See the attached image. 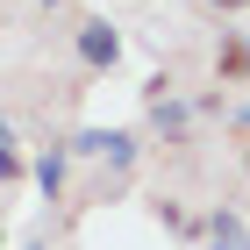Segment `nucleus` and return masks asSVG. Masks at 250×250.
<instances>
[{"mask_svg": "<svg viewBox=\"0 0 250 250\" xmlns=\"http://www.w3.org/2000/svg\"><path fill=\"white\" fill-rule=\"evenodd\" d=\"M29 179H36L43 200H64V186H72V157H64V143H43V150L29 157Z\"/></svg>", "mask_w": 250, "mask_h": 250, "instance_id": "obj_4", "label": "nucleus"}, {"mask_svg": "<svg viewBox=\"0 0 250 250\" xmlns=\"http://www.w3.org/2000/svg\"><path fill=\"white\" fill-rule=\"evenodd\" d=\"M72 43H79V64H86V72H115L122 64V29L107 15H79Z\"/></svg>", "mask_w": 250, "mask_h": 250, "instance_id": "obj_3", "label": "nucleus"}, {"mask_svg": "<svg viewBox=\"0 0 250 250\" xmlns=\"http://www.w3.org/2000/svg\"><path fill=\"white\" fill-rule=\"evenodd\" d=\"M208 7H214V15H243L250 0H208Z\"/></svg>", "mask_w": 250, "mask_h": 250, "instance_id": "obj_9", "label": "nucleus"}, {"mask_svg": "<svg viewBox=\"0 0 250 250\" xmlns=\"http://www.w3.org/2000/svg\"><path fill=\"white\" fill-rule=\"evenodd\" d=\"M243 172H250V157H243Z\"/></svg>", "mask_w": 250, "mask_h": 250, "instance_id": "obj_15", "label": "nucleus"}, {"mask_svg": "<svg viewBox=\"0 0 250 250\" xmlns=\"http://www.w3.org/2000/svg\"><path fill=\"white\" fill-rule=\"evenodd\" d=\"M236 129H250V100H243V107H236Z\"/></svg>", "mask_w": 250, "mask_h": 250, "instance_id": "obj_12", "label": "nucleus"}, {"mask_svg": "<svg viewBox=\"0 0 250 250\" xmlns=\"http://www.w3.org/2000/svg\"><path fill=\"white\" fill-rule=\"evenodd\" d=\"M36 7H64V0H36Z\"/></svg>", "mask_w": 250, "mask_h": 250, "instance_id": "obj_13", "label": "nucleus"}, {"mask_svg": "<svg viewBox=\"0 0 250 250\" xmlns=\"http://www.w3.org/2000/svg\"><path fill=\"white\" fill-rule=\"evenodd\" d=\"M200 236H208V250H250V222L236 208H208L200 214Z\"/></svg>", "mask_w": 250, "mask_h": 250, "instance_id": "obj_5", "label": "nucleus"}, {"mask_svg": "<svg viewBox=\"0 0 250 250\" xmlns=\"http://www.w3.org/2000/svg\"><path fill=\"white\" fill-rule=\"evenodd\" d=\"M15 179H29V157H21V150H0V186H15Z\"/></svg>", "mask_w": 250, "mask_h": 250, "instance_id": "obj_8", "label": "nucleus"}, {"mask_svg": "<svg viewBox=\"0 0 250 250\" xmlns=\"http://www.w3.org/2000/svg\"><path fill=\"white\" fill-rule=\"evenodd\" d=\"M157 222H165V229H179V236H200V222H193L179 200H157Z\"/></svg>", "mask_w": 250, "mask_h": 250, "instance_id": "obj_7", "label": "nucleus"}, {"mask_svg": "<svg viewBox=\"0 0 250 250\" xmlns=\"http://www.w3.org/2000/svg\"><path fill=\"white\" fill-rule=\"evenodd\" d=\"M0 250H7V222H0Z\"/></svg>", "mask_w": 250, "mask_h": 250, "instance_id": "obj_14", "label": "nucleus"}, {"mask_svg": "<svg viewBox=\"0 0 250 250\" xmlns=\"http://www.w3.org/2000/svg\"><path fill=\"white\" fill-rule=\"evenodd\" d=\"M0 150H15V122H7V115H0Z\"/></svg>", "mask_w": 250, "mask_h": 250, "instance_id": "obj_10", "label": "nucleus"}, {"mask_svg": "<svg viewBox=\"0 0 250 250\" xmlns=\"http://www.w3.org/2000/svg\"><path fill=\"white\" fill-rule=\"evenodd\" d=\"M143 107H150V129L165 136V143H186L193 136V100H179L172 72H157L150 86H143Z\"/></svg>", "mask_w": 250, "mask_h": 250, "instance_id": "obj_2", "label": "nucleus"}, {"mask_svg": "<svg viewBox=\"0 0 250 250\" xmlns=\"http://www.w3.org/2000/svg\"><path fill=\"white\" fill-rule=\"evenodd\" d=\"M64 157H79V165H107V179H129L136 165H143V136L136 129H79L72 143H64Z\"/></svg>", "mask_w": 250, "mask_h": 250, "instance_id": "obj_1", "label": "nucleus"}, {"mask_svg": "<svg viewBox=\"0 0 250 250\" xmlns=\"http://www.w3.org/2000/svg\"><path fill=\"white\" fill-rule=\"evenodd\" d=\"M21 250H50V236H29V243H21Z\"/></svg>", "mask_w": 250, "mask_h": 250, "instance_id": "obj_11", "label": "nucleus"}, {"mask_svg": "<svg viewBox=\"0 0 250 250\" xmlns=\"http://www.w3.org/2000/svg\"><path fill=\"white\" fill-rule=\"evenodd\" d=\"M214 72H222V79H250V43H243V36H222V50H214Z\"/></svg>", "mask_w": 250, "mask_h": 250, "instance_id": "obj_6", "label": "nucleus"}]
</instances>
